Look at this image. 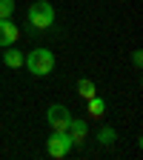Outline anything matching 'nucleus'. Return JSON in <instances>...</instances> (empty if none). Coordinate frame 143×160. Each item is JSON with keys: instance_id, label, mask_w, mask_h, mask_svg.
I'll use <instances>...</instances> for the list:
<instances>
[{"instance_id": "8", "label": "nucleus", "mask_w": 143, "mask_h": 160, "mask_svg": "<svg viewBox=\"0 0 143 160\" xmlns=\"http://www.w3.org/2000/svg\"><path fill=\"white\" fill-rule=\"evenodd\" d=\"M77 94L83 97V100H89V97L97 94V86L92 83V80H77Z\"/></svg>"}, {"instance_id": "2", "label": "nucleus", "mask_w": 143, "mask_h": 160, "mask_svg": "<svg viewBox=\"0 0 143 160\" xmlns=\"http://www.w3.org/2000/svg\"><path fill=\"white\" fill-rule=\"evenodd\" d=\"M54 6L49 3V0H34V3L29 6V12H26V20H29V26L32 29H37V32H43V29H49V26H54Z\"/></svg>"}, {"instance_id": "1", "label": "nucleus", "mask_w": 143, "mask_h": 160, "mask_svg": "<svg viewBox=\"0 0 143 160\" xmlns=\"http://www.w3.org/2000/svg\"><path fill=\"white\" fill-rule=\"evenodd\" d=\"M54 52L52 49H32L26 57H23V66L34 74V77H46L54 72Z\"/></svg>"}, {"instance_id": "3", "label": "nucleus", "mask_w": 143, "mask_h": 160, "mask_svg": "<svg viewBox=\"0 0 143 160\" xmlns=\"http://www.w3.org/2000/svg\"><path fill=\"white\" fill-rule=\"evenodd\" d=\"M46 123L52 126V132H66L69 123H72V112L66 106H60V103H52L46 109Z\"/></svg>"}, {"instance_id": "4", "label": "nucleus", "mask_w": 143, "mask_h": 160, "mask_svg": "<svg viewBox=\"0 0 143 160\" xmlns=\"http://www.w3.org/2000/svg\"><path fill=\"white\" fill-rule=\"evenodd\" d=\"M72 137H69V132H52V137H49V143H46V152H49V157H66L69 152H72Z\"/></svg>"}, {"instance_id": "9", "label": "nucleus", "mask_w": 143, "mask_h": 160, "mask_svg": "<svg viewBox=\"0 0 143 160\" xmlns=\"http://www.w3.org/2000/svg\"><path fill=\"white\" fill-rule=\"evenodd\" d=\"M86 103H89V114H92V117H100V114L106 112V103H103V97H97V94H94V97H89Z\"/></svg>"}, {"instance_id": "10", "label": "nucleus", "mask_w": 143, "mask_h": 160, "mask_svg": "<svg viewBox=\"0 0 143 160\" xmlns=\"http://www.w3.org/2000/svg\"><path fill=\"white\" fill-rule=\"evenodd\" d=\"M97 140H100L103 146H112L115 140H117V132H115L112 126H100V132H97Z\"/></svg>"}, {"instance_id": "11", "label": "nucleus", "mask_w": 143, "mask_h": 160, "mask_svg": "<svg viewBox=\"0 0 143 160\" xmlns=\"http://www.w3.org/2000/svg\"><path fill=\"white\" fill-rule=\"evenodd\" d=\"M14 14V0H0V17H12Z\"/></svg>"}, {"instance_id": "6", "label": "nucleus", "mask_w": 143, "mask_h": 160, "mask_svg": "<svg viewBox=\"0 0 143 160\" xmlns=\"http://www.w3.org/2000/svg\"><path fill=\"white\" fill-rule=\"evenodd\" d=\"M69 137H72V143L74 146H80V143H83V140H86V134H89V123H86V120H77V117H72V123H69Z\"/></svg>"}, {"instance_id": "7", "label": "nucleus", "mask_w": 143, "mask_h": 160, "mask_svg": "<svg viewBox=\"0 0 143 160\" xmlns=\"http://www.w3.org/2000/svg\"><path fill=\"white\" fill-rule=\"evenodd\" d=\"M23 52H20V49H14V46H6L3 49V66H9V69H20V66H23Z\"/></svg>"}, {"instance_id": "5", "label": "nucleus", "mask_w": 143, "mask_h": 160, "mask_svg": "<svg viewBox=\"0 0 143 160\" xmlns=\"http://www.w3.org/2000/svg\"><path fill=\"white\" fill-rule=\"evenodd\" d=\"M20 40V29L14 26V20L12 17H0V46H14Z\"/></svg>"}, {"instance_id": "12", "label": "nucleus", "mask_w": 143, "mask_h": 160, "mask_svg": "<svg viewBox=\"0 0 143 160\" xmlns=\"http://www.w3.org/2000/svg\"><path fill=\"white\" fill-rule=\"evenodd\" d=\"M132 63H135V69H140V66H143V52H140V49L132 54Z\"/></svg>"}]
</instances>
